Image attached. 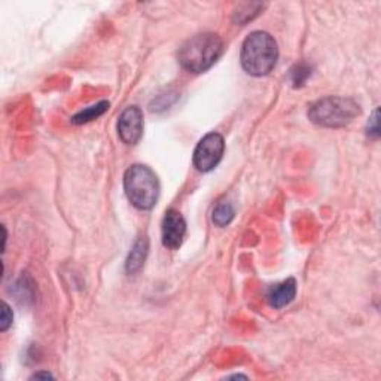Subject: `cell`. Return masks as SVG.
<instances>
[{"label":"cell","instance_id":"obj_8","mask_svg":"<svg viewBox=\"0 0 381 381\" xmlns=\"http://www.w3.org/2000/svg\"><path fill=\"white\" fill-rule=\"evenodd\" d=\"M296 295V282L295 279H286L282 283H277L270 287L268 303L273 308H283L289 305Z\"/></svg>","mask_w":381,"mask_h":381},{"label":"cell","instance_id":"obj_7","mask_svg":"<svg viewBox=\"0 0 381 381\" xmlns=\"http://www.w3.org/2000/svg\"><path fill=\"white\" fill-rule=\"evenodd\" d=\"M163 245L167 249L176 250L182 246L185 234H187V222L185 217L175 209H170L166 212V216L163 219Z\"/></svg>","mask_w":381,"mask_h":381},{"label":"cell","instance_id":"obj_12","mask_svg":"<svg viewBox=\"0 0 381 381\" xmlns=\"http://www.w3.org/2000/svg\"><path fill=\"white\" fill-rule=\"evenodd\" d=\"M311 76V67L307 64H298L291 71V80L294 87H303Z\"/></svg>","mask_w":381,"mask_h":381},{"label":"cell","instance_id":"obj_3","mask_svg":"<svg viewBox=\"0 0 381 381\" xmlns=\"http://www.w3.org/2000/svg\"><path fill=\"white\" fill-rule=\"evenodd\" d=\"M124 189L127 199L141 210H149L159 197V180L148 166H131L124 175Z\"/></svg>","mask_w":381,"mask_h":381},{"label":"cell","instance_id":"obj_14","mask_svg":"<svg viewBox=\"0 0 381 381\" xmlns=\"http://www.w3.org/2000/svg\"><path fill=\"white\" fill-rule=\"evenodd\" d=\"M368 134L371 137L380 136V127H378V109L374 110L371 120L368 122Z\"/></svg>","mask_w":381,"mask_h":381},{"label":"cell","instance_id":"obj_1","mask_svg":"<svg viewBox=\"0 0 381 381\" xmlns=\"http://www.w3.org/2000/svg\"><path fill=\"white\" fill-rule=\"evenodd\" d=\"M224 42L215 33H201L188 39L179 50V63L192 73H203L219 60Z\"/></svg>","mask_w":381,"mask_h":381},{"label":"cell","instance_id":"obj_2","mask_svg":"<svg viewBox=\"0 0 381 381\" xmlns=\"http://www.w3.org/2000/svg\"><path fill=\"white\" fill-rule=\"evenodd\" d=\"M279 59L277 42L267 31H253L241 46V66L252 76L268 75Z\"/></svg>","mask_w":381,"mask_h":381},{"label":"cell","instance_id":"obj_4","mask_svg":"<svg viewBox=\"0 0 381 381\" xmlns=\"http://www.w3.org/2000/svg\"><path fill=\"white\" fill-rule=\"evenodd\" d=\"M361 113V106L353 99L331 96L320 99L308 109V118L320 127L340 129L350 124Z\"/></svg>","mask_w":381,"mask_h":381},{"label":"cell","instance_id":"obj_11","mask_svg":"<svg viewBox=\"0 0 381 381\" xmlns=\"http://www.w3.org/2000/svg\"><path fill=\"white\" fill-rule=\"evenodd\" d=\"M108 109H109V101H100L97 103V105L89 106L85 110L75 115V117L72 118V122L80 125V124H87L89 121H94L99 117H101L103 113L108 112Z\"/></svg>","mask_w":381,"mask_h":381},{"label":"cell","instance_id":"obj_13","mask_svg":"<svg viewBox=\"0 0 381 381\" xmlns=\"http://www.w3.org/2000/svg\"><path fill=\"white\" fill-rule=\"evenodd\" d=\"M13 322H14L13 310H10V307L3 301L2 303V317H0V331L2 332L8 331L10 326H13Z\"/></svg>","mask_w":381,"mask_h":381},{"label":"cell","instance_id":"obj_15","mask_svg":"<svg viewBox=\"0 0 381 381\" xmlns=\"http://www.w3.org/2000/svg\"><path fill=\"white\" fill-rule=\"evenodd\" d=\"M31 378H36V380L38 378H54V375L50 373H36Z\"/></svg>","mask_w":381,"mask_h":381},{"label":"cell","instance_id":"obj_10","mask_svg":"<svg viewBox=\"0 0 381 381\" xmlns=\"http://www.w3.org/2000/svg\"><path fill=\"white\" fill-rule=\"evenodd\" d=\"M236 216V209L234 206L228 203V201H221L219 203L215 209H213V224L217 227H227L231 222H233V219Z\"/></svg>","mask_w":381,"mask_h":381},{"label":"cell","instance_id":"obj_9","mask_svg":"<svg viewBox=\"0 0 381 381\" xmlns=\"http://www.w3.org/2000/svg\"><path fill=\"white\" fill-rule=\"evenodd\" d=\"M148 250H149V240L145 237H141L136 245L133 246L129 258H127L125 262V270L129 274H136L143 268L146 257H148Z\"/></svg>","mask_w":381,"mask_h":381},{"label":"cell","instance_id":"obj_16","mask_svg":"<svg viewBox=\"0 0 381 381\" xmlns=\"http://www.w3.org/2000/svg\"><path fill=\"white\" fill-rule=\"evenodd\" d=\"M3 229V252H5V247H6V238H8V233H6V228L2 227Z\"/></svg>","mask_w":381,"mask_h":381},{"label":"cell","instance_id":"obj_5","mask_svg":"<svg viewBox=\"0 0 381 381\" xmlns=\"http://www.w3.org/2000/svg\"><path fill=\"white\" fill-rule=\"evenodd\" d=\"M225 151L224 137L219 133L206 134L194 151V166L199 171H212L221 163Z\"/></svg>","mask_w":381,"mask_h":381},{"label":"cell","instance_id":"obj_6","mask_svg":"<svg viewBox=\"0 0 381 381\" xmlns=\"http://www.w3.org/2000/svg\"><path fill=\"white\" fill-rule=\"evenodd\" d=\"M118 134L125 145H136L143 136V112L141 108H127L118 120Z\"/></svg>","mask_w":381,"mask_h":381}]
</instances>
